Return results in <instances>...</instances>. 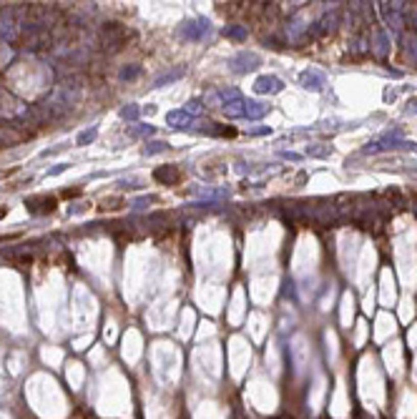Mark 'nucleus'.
<instances>
[{"mask_svg":"<svg viewBox=\"0 0 417 419\" xmlns=\"http://www.w3.org/2000/svg\"><path fill=\"white\" fill-rule=\"evenodd\" d=\"M0 38L8 43H15L20 38V20H18V8H5L0 10Z\"/></svg>","mask_w":417,"mask_h":419,"instance_id":"3","label":"nucleus"},{"mask_svg":"<svg viewBox=\"0 0 417 419\" xmlns=\"http://www.w3.org/2000/svg\"><path fill=\"white\" fill-rule=\"evenodd\" d=\"M3 213H5V211H0V218H3Z\"/></svg>","mask_w":417,"mask_h":419,"instance_id":"32","label":"nucleus"},{"mask_svg":"<svg viewBox=\"0 0 417 419\" xmlns=\"http://www.w3.org/2000/svg\"><path fill=\"white\" fill-rule=\"evenodd\" d=\"M153 201H156L153 196H141V199L131 201V209H133V211H144V209H149V204H153Z\"/></svg>","mask_w":417,"mask_h":419,"instance_id":"24","label":"nucleus"},{"mask_svg":"<svg viewBox=\"0 0 417 419\" xmlns=\"http://www.w3.org/2000/svg\"><path fill=\"white\" fill-rule=\"evenodd\" d=\"M372 51L377 58H385L389 53V35L385 28H375V40H372Z\"/></svg>","mask_w":417,"mask_h":419,"instance_id":"11","label":"nucleus"},{"mask_svg":"<svg viewBox=\"0 0 417 419\" xmlns=\"http://www.w3.org/2000/svg\"><path fill=\"white\" fill-rule=\"evenodd\" d=\"M194 120H196V118H194V116H189L183 108H181V111H169V116H166V123H169V126H174V128H179V131H186Z\"/></svg>","mask_w":417,"mask_h":419,"instance_id":"12","label":"nucleus"},{"mask_svg":"<svg viewBox=\"0 0 417 419\" xmlns=\"http://www.w3.org/2000/svg\"><path fill=\"white\" fill-rule=\"evenodd\" d=\"M307 156H312V158H329V156H332V149H329V146H322V143H314V146L307 149Z\"/></svg>","mask_w":417,"mask_h":419,"instance_id":"20","label":"nucleus"},{"mask_svg":"<svg viewBox=\"0 0 417 419\" xmlns=\"http://www.w3.org/2000/svg\"><path fill=\"white\" fill-rule=\"evenodd\" d=\"M244 106H246V98H237V101H231L229 106H224L221 111H224L226 118L237 120V118H244Z\"/></svg>","mask_w":417,"mask_h":419,"instance_id":"14","label":"nucleus"},{"mask_svg":"<svg viewBox=\"0 0 417 419\" xmlns=\"http://www.w3.org/2000/svg\"><path fill=\"white\" fill-rule=\"evenodd\" d=\"M186 76V68L183 65H176V68H171V70H166V73H161L158 78H153V86L151 88H164V86H171V83H176Z\"/></svg>","mask_w":417,"mask_h":419,"instance_id":"10","label":"nucleus"},{"mask_svg":"<svg viewBox=\"0 0 417 419\" xmlns=\"http://www.w3.org/2000/svg\"><path fill=\"white\" fill-rule=\"evenodd\" d=\"M96 136H98V126H90L86 131H81L78 133V138H76V146H88L96 141Z\"/></svg>","mask_w":417,"mask_h":419,"instance_id":"16","label":"nucleus"},{"mask_svg":"<svg viewBox=\"0 0 417 419\" xmlns=\"http://www.w3.org/2000/svg\"><path fill=\"white\" fill-rule=\"evenodd\" d=\"M78 193H81V188H71V191L65 188V191H63V196H65V199H76Z\"/></svg>","mask_w":417,"mask_h":419,"instance_id":"30","label":"nucleus"},{"mask_svg":"<svg viewBox=\"0 0 417 419\" xmlns=\"http://www.w3.org/2000/svg\"><path fill=\"white\" fill-rule=\"evenodd\" d=\"M128 136H131V138L153 136V126H149V123H136V126H131V128H128Z\"/></svg>","mask_w":417,"mask_h":419,"instance_id":"18","label":"nucleus"},{"mask_svg":"<svg viewBox=\"0 0 417 419\" xmlns=\"http://www.w3.org/2000/svg\"><path fill=\"white\" fill-rule=\"evenodd\" d=\"M58 206L56 196H28L26 199V209L33 213V216H43V213H53Z\"/></svg>","mask_w":417,"mask_h":419,"instance_id":"5","label":"nucleus"},{"mask_svg":"<svg viewBox=\"0 0 417 419\" xmlns=\"http://www.w3.org/2000/svg\"><path fill=\"white\" fill-rule=\"evenodd\" d=\"M18 128L20 126H0V149L15 146V143H20V141H26V138L33 136L28 131H18Z\"/></svg>","mask_w":417,"mask_h":419,"instance_id":"7","label":"nucleus"},{"mask_svg":"<svg viewBox=\"0 0 417 419\" xmlns=\"http://www.w3.org/2000/svg\"><path fill=\"white\" fill-rule=\"evenodd\" d=\"M128 38H131V30L126 28L123 23H116V20L103 23L101 30H98V45L106 53H119L121 48L128 43Z\"/></svg>","mask_w":417,"mask_h":419,"instance_id":"1","label":"nucleus"},{"mask_svg":"<svg viewBox=\"0 0 417 419\" xmlns=\"http://www.w3.org/2000/svg\"><path fill=\"white\" fill-rule=\"evenodd\" d=\"M179 33H181V38H186V40H191V43H201V40L211 38L214 26L208 23L206 18H194V20H186V23L181 26Z\"/></svg>","mask_w":417,"mask_h":419,"instance_id":"2","label":"nucleus"},{"mask_svg":"<svg viewBox=\"0 0 417 419\" xmlns=\"http://www.w3.org/2000/svg\"><path fill=\"white\" fill-rule=\"evenodd\" d=\"M299 86L307 90H322L327 86V76L322 73V70H317V68H307V70H302V76H299Z\"/></svg>","mask_w":417,"mask_h":419,"instance_id":"6","label":"nucleus"},{"mask_svg":"<svg viewBox=\"0 0 417 419\" xmlns=\"http://www.w3.org/2000/svg\"><path fill=\"white\" fill-rule=\"evenodd\" d=\"M262 65V58L257 56V53H251V51H239L237 56H231L229 58V70L231 73H249V70H257Z\"/></svg>","mask_w":417,"mask_h":419,"instance_id":"4","label":"nucleus"},{"mask_svg":"<svg viewBox=\"0 0 417 419\" xmlns=\"http://www.w3.org/2000/svg\"><path fill=\"white\" fill-rule=\"evenodd\" d=\"M121 199H103L101 201V209H119Z\"/></svg>","mask_w":417,"mask_h":419,"instance_id":"27","label":"nucleus"},{"mask_svg":"<svg viewBox=\"0 0 417 419\" xmlns=\"http://www.w3.org/2000/svg\"><path fill=\"white\" fill-rule=\"evenodd\" d=\"M282 156H284V158H289V161H299V158H302L299 153H292V151H282Z\"/></svg>","mask_w":417,"mask_h":419,"instance_id":"31","label":"nucleus"},{"mask_svg":"<svg viewBox=\"0 0 417 419\" xmlns=\"http://www.w3.org/2000/svg\"><path fill=\"white\" fill-rule=\"evenodd\" d=\"M116 186H119V188H123V191H128V188H141V181H138V179H121Z\"/></svg>","mask_w":417,"mask_h":419,"instance_id":"26","label":"nucleus"},{"mask_svg":"<svg viewBox=\"0 0 417 419\" xmlns=\"http://www.w3.org/2000/svg\"><path fill=\"white\" fill-rule=\"evenodd\" d=\"M65 168H68V163H58L56 168H51V171H48V176H58V174H63Z\"/></svg>","mask_w":417,"mask_h":419,"instance_id":"29","label":"nucleus"},{"mask_svg":"<svg viewBox=\"0 0 417 419\" xmlns=\"http://www.w3.org/2000/svg\"><path fill=\"white\" fill-rule=\"evenodd\" d=\"M204 108H206V106H204V101H199V98H194V101H189V103L183 106V111H186L189 116H194V118H199Z\"/></svg>","mask_w":417,"mask_h":419,"instance_id":"21","label":"nucleus"},{"mask_svg":"<svg viewBox=\"0 0 417 419\" xmlns=\"http://www.w3.org/2000/svg\"><path fill=\"white\" fill-rule=\"evenodd\" d=\"M352 53H364V51H369V45H367V40L362 38V35H357L355 40H352V48H350Z\"/></svg>","mask_w":417,"mask_h":419,"instance_id":"25","label":"nucleus"},{"mask_svg":"<svg viewBox=\"0 0 417 419\" xmlns=\"http://www.w3.org/2000/svg\"><path fill=\"white\" fill-rule=\"evenodd\" d=\"M153 181H158V183H164V186H176L181 181L179 166H158V168L153 171Z\"/></svg>","mask_w":417,"mask_h":419,"instance_id":"8","label":"nucleus"},{"mask_svg":"<svg viewBox=\"0 0 417 419\" xmlns=\"http://www.w3.org/2000/svg\"><path fill=\"white\" fill-rule=\"evenodd\" d=\"M196 196H204V199H221L226 196V191H219V188H194Z\"/></svg>","mask_w":417,"mask_h":419,"instance_id":"23","label":"nucleus"},{"mask_svg":"<svg viewBox=\"0 0 417 419\" xmlns=\"http://www.w3.org/2000/svg\"><path fill=\"white\" fill-rule=\"evenodd\" d=\"M282 88H284V83H282L276 76H259V78L254 81V90L262 93V95H267V93H279Z\"/></svg>","mask_w":417,"mask_h":419,"instance_id":"9","label":"nucleus"},{"mask_svg":"<svg viewBox=\"0 0 417 419\" xmlns=\"http://www.w3.org/2000/svg\"><path fill=\"white\" fill-rule=\"evenodd\" d=\"M141 76V65H136V63H131V65H123L119 73L121 81H136Z\"/></svg>","mask_w":417,"mask_h":419,"instance_id":"17","label":"nucleus"},{"mask_svg":"<svg viewBox=\"0 0 417 419\" xmlns=\"http://www.w3.org/2000/svg\"><path fill=\"white\" fill-rule=\"evenodd\" d=\"M164 151H169L166 141H151V143L144 146V156H156V153H164Z\"/></svg>","mask_w":417,"mask_h":419,"instance_id":"19","label":"nucleus"},{"mask_svg":"<svg viewBox=\"0 0 417 419\" xmlns=\"http://www.w3.org/2000/svg\"><path fill=\"white\" fill-rule=\"evenodd\" d=\"M221 33H224L229 40H237V43H241V40H246V38H249V30L244 28V26H237V23H234V26H226Z\"/></svg>","mask_w":417,"mask_h":419,"instance_id":"15","label":"nucleus"},{"mask_svg":"<svg viewBox=\"0 0 417 419\" xmlns=\"http://www.w3.org/2000/svg\"><path fill=\"white\" fill-rule=\"evenodd\" d=\"M249 133H251V136H264V133H269V126H257V128H249Z\"/></svg>","mask_w":417,"mask_h":419,"instance_id":"28","label":"nucleus"},{"mask_svg":"<svg viewBox=\"0 0 417 419\" xmlns=\"http://www.w3.org/2000/svg\"><path fill=\"white\" fill-rule=\"evenodd\" d=\"M269 111L267 103H259V101H246V106H244V118L249 120H259L264 118Z\"/></svg>","mask_w":417,"mask_h":419,"instance_id":"13","label":"nucleus"},{"mask_svg":"<svg viewBox=\"0 0 417 419\" xmlns=\"http://www.w3.org/2000/svg\"><path fill=\"white\" fill-rule=\"evenodd\" d=\"M138 113H141V108H138L136 103H128V106H123V108L119 111V116L123 120H136L138 118Z\"/></svg>","mask_w":417,"mask_h":419,"instance_id":"22","label":"nucleus"}]
</instances>
